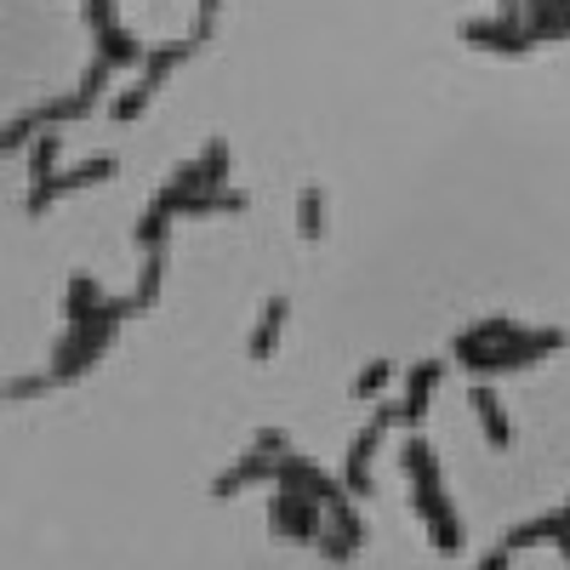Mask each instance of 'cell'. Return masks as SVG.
Masks as SVG:
<instances>
[{
	"instance_id": "cell-4",
	"label": "cell",
	"mask_w": 570,
	"mask_h": 570,
	"mask_svg": "<svg viewBox=\"0 0 570 570\" xmlns=\"http://www.w3.org/2000/svg\"><path fill=\"white\" fill-rule=\"evenodd\" d=\"M109 177H115V160H109V155H91V160H80V166H63V171H52L46 183H29V188H23V217H46L63 195H80V188L109 183Z\"/></svg>"
},
{
	"instance_id": "cell-10",
	"label": "cell",
	"mask_w": 570,
	"mask_h": 570,
	"mask_svg": "<svg viewBox=\"0 0 570 570\" xmlns=\"http://www.w3.org/2000/svg\"><path fill=\"white\" fill-rule=\"evenodd\" d=\"M91 35H98V58L109 69H142V58H149V46H142L131 29H120V23H98Z\"/></svg>"
},
{
	"instance_id": "cell-2",
	"label": "cell",
	"mask_w": 570,
	"mask_h": 570,
	"mask_svg": "<svg viewBox=\"0 0 570 570\" xmlns=\"http://www.w3.org/2000/svg\"><path fill=\"white\" fill-rule=\"evenodd\" d=\"M400 468H405V480H411V491H416V513L428 519V531H434V548H440V553H456V548H462V525H456V513H451V502H445L440 462H434V451H428V440H405Z\"/></svg>"
},
{
	"instance_id": "cell-15",
	"label": "cell",
	"mask_w": 570,
	"mask_h": 570,
	"mask_svg": "<svg viewBox=\"0 0 570 570\" xmlns=\"http://www.w3.org/2000/svg\"><path fill=\"white\" fill-rule=\"evenodd\" d=\"M155 91H160V86H155L149 75H137L126 91H115V98H109V115H115V126H131V120H142V109L155 104Z\"/></svg>"
},
{
	"instance_id": "cell-14",
	"label": "cell",
	"mask_w": 570,
	"mask_h": 570,
	"mask_svg": "<svg viewBox=\"0 0 570 570\" xmlns=\"http://www.w3.org/2000/svg\"><path fill=\"white\" fill-rule=\"evenodd\" d=\"M58 155H63V126H46L29 149H23V160H29V183H46L58 171Z\"/></svg>"
},
{
	"instance_id": "cell-11",
	"label": "cell",
	"mask_w": 570,
	"mask_h": 570,
	"mask_svg": "<svg viewBox=\"0 0 570 570\" xmlns=\"http://www.w3.org/2000/svg\"><path fill=\"white\" fill-rule=\"evenodd\" d=\"M440 376H445V365H434V360H422V365L405 371V394H400L405 422H422L428 416V405H434V394H440Z\"/></svg>"
},
{
	"instance_id": "cell-23",
	"label": "cell",
	"mask_w": 570,
	"mask_h": 570,
	"mask_svg": "<svg viewBox=\"0 0 570 570\" xmlns=\"http://www.w3.org/2000/svg\"><path fill=\"white\" fill-rule=\"evenodd\" d=\"M166 234H171V217H166V212H155V206H149V212L137 217V246H142V252L166 246Z\"/></svg>"
},
{
	"instance_id": "cell-7",
	"label": "cell",
	"mask_w": 570,
	"mask_h": 570,
	"mask_svg": "<svg viewBox=\"0 0 570 570\" xmlns=\"http://www.w3.org/2000/svg\"><path fill=\"white\" fill-rule=\"evenodd\" d=\"M456 35L468 46H480V52H497V58H519V52H531V46H542L525 18H468Z\"/></svg>"
},
{
	"instance_id": "cell-22",
	"label": "cell",
	"mask_w": 570,
	"mask_h": 570,
	"mask_svg": "<svg viewBox=\"0 0 570 570\" xmlns=\"http://www.w3.org/2000/svg\"><path fill=\"white\" fill-rule=\"evenodd\" d=\"M394 389V365L389 360H371L360 376H354V400H376V394H389Z\"/></svg>"
},
{
	"instance_id": "cell-28",
	"label": "cell",
	"mask_w": 570,
	"mask_h": 570,
	"mask_svg": "<svg viewBox=\"0 0 570 570\" xmlns=\"http://www.w3.org/2000/svg\"><path fill=\"white\" fill-rule=\"evenodd\" d=\"M559 513H564V525H570V508H559Z\"/></svg>"
},
{
	"instance_id": "cell-13",
	"label": "cell",
	"mask_w": 570,
	"mask_h": 570,
	"mask_svg": "<svg viewBox=\"0 0 570 570\" xmlns=\"http://www.w3.org/2000/svg\"><path fill=\"white\" fill-rule=\"evenodd\" d=\"M513 331H519V320H508V314H491V320H480V325H468V331H456V343H451V354H456V360H468V354H480V348H491V343L513 337Z\"/></svg>"
},
{
	"instance_id": "cell-26",
	"label": "cell",
	"mask_w": 570,
	"mask_h": 570,
	"mask_svg": "<svg viewBox=\"0 0 570 570\" xmlns=\"http://www.w3.org/2000/svg\"><path fill=\"white\" fill-rule=\"evenodd\" d=\"M195 7H200V18H217V12H223V0H195Z\"/></svg>"
},
{
	"instance_id": "cell-25",
	"label": "cell",
	"mask_w": 570,
	"mask_h": 570,
	"mask_svg": "<svg viewBox=\"0 0 570 570\" xmlns=\"http://www.w3.org/2000/svg\"><path fill=\"white\" fill-rule=\"evenodd\" d=\"M497 7H502L497 18H525V0H497Z\"/></svg>"
},
{
	"instance_id": "cell-24",
	"label": "cell",
	"mask_w": 570,
	"mask_h": 570,
	"mask_svg": "<svg viewBox=\"0 0 570 570\" xmlns=\"http://www.w3.org/2000/svg\"><path fill=\"white\" fill-rule=\"evenodd\" d=\"M508 559H513V548H491V553H485V564H480V570H508Z\"/></svg>"
},
{
	"instance_id": "cell-21",
	"label": "cell",
	"mask_w": 570,
	"mask_h": 570,
	"mask_svg": "<svg viewBox=\"0 0 570 570\" xmlns=\"http://www.w3.org/2000/svg\"><path fill=\"white\" fill-rule=\"evenodd\" d=\"M40 394H52V376H46V371L7 376V383H0V400H7V405H18V400H40Z\"/></svg>"
},
{
	"instance_id": "cell-8",
	"label": "cell",
	"mask_w": 570,
	"mask_h": 570,
	"mask_svg": "<svg viewBox=\"0 0 570 570\" xmlns=\"http://www.w3.org/2000/svg\"><path fill=\"white\" fill-rule=\"evenodd\" d=\"M320 508L325 502H314L308 491H274V502H268V525H274V537H297V542H314L320 537Z\"/></svg>"
},
{
	"instance_id": "cell-6",
	"label": "cell",
	"mask_w": 570,
	"mask_h": 570,
	"mask_svg": "<svg viewBox=\"0 0 570 570\" xmlns=\"http://www.w3.org/2000/svg\"><path fill=\"white\" fill-rule=\"evenodd\" d=\"M285 451H292V445H285L279 428H263V434L252 440V451H246V456L234 462V468L223 473V480L212 485V497H217V502H228L234 491H246V485H257V480H274V462H279Z\"/></svg>"
},
{
	"instance_id": "cell-27",
	"label": "cell",
	"mask_w": 570,
	"mask_h": 570,
	"mask_svg": "<svg viewBox=\"0 0 570 570\" xmlns=\"http://www.w3.org/2000/svg\"><path fill=\"white\" fill-rule=\"evenodd\" d=\"M553 542H559V553H564V559H570V525H564V531H559V537H553Z\"/></svg>"
},
{
	"instance_id": "cell-9",
	"label": "cell",
	"mask_w": 570,
	"mask_h": 570,
	"mask_svg": "<svg viewBox=\"0 0 570 570\" xmlns=\"http://www.w3.org/2000/svg\"><path fill=\"white\" fill-rule=\"evenodd\" d=\"M285 320H292V303H285V297H268L263 314H257V325H252V337H246V354H252L257 365L274 360V348H279V337H285Z\"/></svg>"
},
{
	"instance_id": "cell-19",
	"label": "cell",
	"mask_w": 570,
	"mask_h": 570,
	"mask_svg": "<svg viewBox=\"0 0 570 570\" xmlns=\"http://www.w3.org/2000/svg\"><path fill=\"white\" fill-rule=\"evenodd\" d=\"M297 234H303V240H320V234H325V188L320 183H308L297 195Z\"/></svg>"
},
{
	"instance_id": "cell-18",
	"label": "cell",
	"mask_w": 570,
	"mask_h": 570,
	"mask_svg": "<svg viewBox=\"0 0 570 570\" xmlns=\"http://www.w3.org/2000/svg\"><path fill=\"white\" fill-rule=\"evenodd\" d=\"M160 285H166V246L142 252V268H137V292H131V303H137V308L160 303Z\"/></svg>"
},
{
	"instance_id": "cell-20",
	"label": "cell",
	"mask_w": 570,
	"mask_h": 570,
	"mask_svg": "<svg viewBox=\"0 0 570 570\" xmlns=\"http://www.w3.org/2000/svg\"><path fill=\"white\" fill-rule=\"evenodd\" d=\"M228 166H234L228 142H223V137H206V149H200V177H206V188H228Z\"/></svg>"
},
{
	"instance_id": "cell-5",
	"label": "cell",
	"mask_w": 570,
	"mask_h": 570,
	"mask_svg": "<svg viewBox=\"0 0 570 570\" xmlns=\"http://www.w3.org/2000/svg\"><path fill=\"white\" fill-rule=\"evenodd\" d=\"M394 422H405V405L400 400H383L376 405V416L354 434V445H348V456H343V485L354 491V497H371V462H376V445H383V434Z\"/></svg>"
},
{
	"instance_id": "cell-17",
	"label": "cell",
	"mask_w": 570,
	"mask_h": 570,
	"mask_svg": "<svg viewBox=\"0 0 570 570\" xmlns=\"http://www.w3.org/2000/svg\"><path fill=\"white\" fill-rule=\"evenodd\" d=\"M98 303H104V285L91 279V274H69V292H63V320L75 325V320H86V314H98Z\"/></svg>"
},
{
	"instance_id": "cell-12",
	"label": "cell",
	"mask_w": 570,
	"mask_h": 570,
	"mask_svg": "<svg viewBox=\"0 0 570 570\" xmlns=\"http://www.w3.org/2000/svg\"><path fill=\"white\" fill-rule=\"evenodd\" d=\"M468 411L480 416V428H485V440L502 451L508 440H513V428H508V416H502V400H497V389L491 383H480V376H473V394H468Z\"/></svg>"
},
{
	"instance_id": "cell-3",
	"label": "cell",
	"mask_w": 570,
	"mask_h": 570,
	"mask_svg": "<svg viewBox=\"0 0 570 570\" xmlns=\"http://www.w3.org/2000/svg\"><path fill=\"white\" fill-rule=\"evenodd\" d=\"M553 348H564V331H525V325H519L513 337H502V343H491L480 354H468L462 365L473 376H502V371H525V365L548 360Z\"/></svg>"
},
{
	"instance_id": "cell-1",
	"label": "cell",
	"mask_w": 570,
	"mask_h": 570,
	"mask_svg": "<svg viewBox=\"0 0 570 570\" xmlns=\"http://www.w3.org/2000/svg\"><path fill=\"white\" fill-rule=\"evenodd\" d=\"M131 314H137V303H131V297H104V303H98V314L75 320V325L63 331V337H58L52 360H46V376H52V389L75 383V376H86L91 365H98Z\"/></svg>"
},
{
	"instance_id": "cell-16",
	"label": "cell",
	"mask_w": 570,
	"mask_h": 570,
	"mask_svg": "<svg viewBox=\"0 0 570 570\" xmlns=\"http://www.w3.org/2000/svg\"><path fill=\"white\" fill-rule=\"evenodd\" d=\"M46 131V115H40V104L35 109H23V115H12L7 126H0V155H23L29 142Z\"/></svg>"
}]
</instances>
